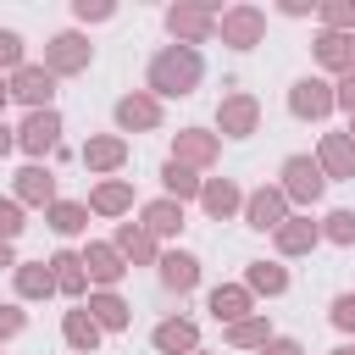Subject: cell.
<instances>
[{
    "label": "cell",
    "mask_w": 355,
    "mask_h": 355,
    "mask_svg": "<svg viewBox=\"0 0 355 355\" xmlns=\"http://www.w3.org/2000/svg\"><path fill=\"white\" fill-rule=\"evenodd\" d=\"M205 83V55L189 50V44H161L144 67V89L166 105V100H189L194 89Z\"/></svg>",
    "instance_id": "cell-1"
},
{
    "label": "cell",
    "mask_w": 355,
    "mask_h": 355,
    "mask_svg": "<svg viewBox=\"0 0 355 355\" xmlns=\"http://www.w3.org/2000/svg\"><path fill=\"white\" fill-rule=\"evenodd\" d=\"M216 0H178V6H166L161 11V22H166V33H172V44H189V50H200V44H211L216 39Z\"/></svg>",
    "instance_id": "cell-2"
},
{
    "label": "cell",
    "mask_w": 355,
    "mask_h": 355,
    "mask_svg": "<svg viewBox=\"0 0 355 355\" xmlns=\"http://www.w3.org/2000/svg\"><path fill=\"white\" fill-rule=\"evenodd\" d=\"M277 189L288 194V205L311 211V205L327 194V172L316 166V155H283V166H277Z\"/></svg>",
    "instance_id": "cell-3"
},
{
    "label": "cell",
    "mask_w": 355,
    "mask_h": 355,
    "mask_svg": "<svg viewBox=\"0 0 355 355\" xmlns=\"http://www.w3.org/2000/svg\"><path fill=\"white\" fill-rule=\"evenodd\" d=\"M333 111H338L333 78L305 72V78H294V83H288V116H300V122H327Z\"/></svg>",
    "instance_id": "cell-4"
},
{
    "label": "cell",
    "mask_w": 355,
    "mask_h": 355,
    "mask_svg": "<svg viewBox=\"0 0 355 355\" xmlns=\"http://www.w3.org/2000/svg\"><path fill=\"white\" fill-rule=\"evenodd\" d=\"M111 122H116V133L128 139V133H161V122H166V105L150 94V89H128V94H116V105H111Z\"/></svg>",
    "instance_id": "cell-5"
},
{
    "label": "cell",
    "mask_w": 355,
    "mask_h": 355,
    "mask_svg": "<svg viewBox=\"0 0 355 355\" xmlns=\"http://www.w3.org/2000/svg\"><path fill=\"white\" fill-rule=\"evenodd\" d=\"M44 67H50L55 78H78V72H89V67H94V44H89V33H78V28L50 33V39H44Z\"/></svg>",
    "instance_id": "cell-6"
},
{
    "label": "cell",
    "mask_w": 355,
    "mask_h": 355,
    "mask_svg": "<svg viewBox=\"0 0 355 355\" xmlns=\"http://www.w3.org/2000/svg\"><path fill=\"white\" fill-rule=\"evenodd\" d=\"M61 133H67V122H61L55 105H50V111H28V116L17 122V150H22L28 161H44V155L61 150Z\"/></svg>",
    "instance_id": "cell-7"
},
{
    "label": "cell",
    "mask_w": 355,
    "mask_h": 355,
    "mask_svg": "<svg viewBox=\"0 0 355 355\" xmlns=\"http://www.w3.org/2000/svg\"><path fill=\"white\" fill-rule=\"evenodd\" d=\"M216 39H222L227 50H255V44L266 39V11H261V6H250V0L227 6V11L216 17Z\"/></svg>",
    "instance_id": "cell-8"
},
{
    "label": "cell",
    "mask_w": 355,
    "mask_h": 355,
    "mask_svg": "<svg viewBox=\"0 0 355 355\" xmlns=\"http://www.w3.org/2000/svg\"><path fill=\"white\" fill-rule=\"evenodd\" d=\"M261 133V100L250 89H227L216 100V139H250Z\"/></svg>",
    "instance_id": "cell-9"
},
{
    "label": "cell",
    "mask_w": 355,
    "mask_h": 355,
    "mask_svg": "<svg viewBox=\"0 0 355 355\" xmlns=\"http://www.w3.org/2000/svg\"><path fill=\"white\" fill-rule=\"evenodd\" d=\"M288 216H294V205H288V194L277 183H261V189L244 194V227L250 233H277Z\"/></svg>",
    "instance_id": "cell-10"
},
{
    "label": "cell",
    "mask_w": 355,
    "mask_h": 355,
    "mask_svg": "<svg viewBox=\"0 0 355 355\" xmlns=\"http://www.w3.org/2000/svg\"><path fill=\"white\" fill-rule=\"evenodd\" d=\"M55 83H61V78H55L44 61H28V67L11 72V100L28 105V111H50V105H55Z\"/></svg>",
    "instance_id": "cell-11"
},
{
    "label": "cell",
    "mask_w": 355,
    "mask_h": 355,
    "mask_svg": "<svg viewBox=\"0 0 355 355\" xmlns=\"http://www.w3.org/2000/svg\"><path fill=\"white\" fill-rule=\"evenodd\" d=\"M172 161H183V166H194V172L216 166V161H222L216 128H178V133H172Z\"/></svg>",
    "instance_id": "cell-12"
},
{
    "label": "cell",
    "mask_w": 355,
    "mask_h": 355,
    "mask_svg": "<svg viewBox=\"0 0 355 355\" xmlns=\"http://www.w3.org/2000/svg\"><path fill=\"white\" fill-rule=\"evenodd\" d=\"M128 155H133V150H128L122 133H89L83 150H78V161H83L94 178H116V172L128 166Z\"/></svg>",
    "instance_id": "cell-13"
},
{
    "label": "cell",
    "mask_w": 355,
    "mask_h": 355,
    "mask_svg": "<svg viewBox=\"0 0 355 355\" xmlns=\"http://www.w3.org/2000/svg\"><path fill=\"white\" fill-rule=\"evenodd\" d=\"M11 200H17L22 211H28V205H33V211H50V205L61 200V194H55V172H50L44 161H28V166L11 178Z\"/></svg>",
    "instance_id": "cell-14"
},
{
    "label": "cell",
    "mask_w": 355,
    "mask_h": 355,
    "mask_svg": "<svg viewBox=\"0 0 355 355\" xmlns=\"http://www.w3.org/2000/svg\"><path fill=\"white\" fill-rule=\"evenodd\" d=\"M272 244H277V261H300V255H311V250L322 244V222H311V211H294V216L272 233Z\"/></svg>",
    "instance_id": "cell-15"
},
{
    "label": "cell",
    "mask_w": 355,
    "mask_h": 355,
    "mask_svg": "<svg viewBox=\"0 0 355 355\" xmlns=\"http://www.w3.org/2000/svg\"><path fill=\"white\" fill-rule=\"evenodd\" d=\"M83 266H89V283H94V288H116V283L133 272L111 239H89V244H83Z\"/></svg>",
    "instance_id": "cell-16"
},
{
    "label": "cell",
    "mask_w": 355,
    "mask_h": 355,
    "mask_svg": "<svg viewBox=\"0 0 355 355\" xmlns=\"http://www.w3.org/2000/svg\"><path fill=\"white\" fill-rule=\"evenodd\" d=\"M50 277H55V294H67L72 305H83V300L94 294L89 266H83V250H55V255H50Z\"/></svg>",
    "instance_id": "cell-17"
},
{
    "label": "cell",
    "mask_w": 355,
    "mask_h": 355,
    "mask_svg": "<svg viewBox=\"0 0 355 355\" xmlns=\"http://www.w3.org/2000/svg\"><path fill=\"white\" fill-rule=\"evenodd\" d=\"M155 277H161L166 294H194V288H200V255H194V250H161Z\"/></svg>",
    "instance_id": "cell-18"
},
{
    "label": "cell",
    "mask_w": 355,
    "mask_h": 355,
    "mask_svg": "<svg viewBox=\"0 0 355 355\" xmlns=\"http://www.w3.org/2000/svg\"><path fill=\"white\" fill-rule=\"evenodd\" d=\"M316 166L327 172V183H355V139L349 133H322L316 139Z\"/></svg>",
    "instance_id": "cell-19"
},
{
    "label": "cell",
    "mask_w": 355,
    "mask_h": 355,
    "mask_svg": "<svg viewBox=\"0 0 355 355\" xmlns=\"http://www.w3.org/2000/svg\"><path fill=\"white\" fill-rule=\"evenodd\" d=\"M311 55H316L322 78H349L355 72V33H316Z\"/></svg>",
    "instance_id": "cell-20"
},
{
    "label": "cell",
    "mask_w": 355,
    "mask_h": 355,
    "mask_svg": "<svg viewBox=\"0 0 355 355\" xmlns=\"http://www.w3.org/2000/svg\"><path fill=\"white\" fill-rule=\"evenodd\" d=\"M244 194H250V189H239L233 178H205L200 211H205L211 222H233V216H244Z\"/></svg>",
    "instance_id": "cell-21"
},
{
    "label": "cell",
    "mask_w": 355,
    "mask_h": 355,
    "mask_svg": "<svg viewBox=\"0 0 355 355\" xmlns=\"http://www.w3.org/2000/svg\"><path fill=\"white\" fill-rule=\"evenodd\" d=\"M205 311H211V322H222V327H233V322H244V316H255V294H250L244 283H216V288L205 294Z\"/></svg>",
    "instance_id": "cell-22"
},
{
    "label": "cell",
    "mask_w": 355,
    "mask_h": 355,
    "mask_svg": "<svg viewBox=\"0 0 355 355\" xmlns=\"http://www.w3.org/2000/svg\"><path fill=\"white\" fill-rule=\"evenodd\" d=\"M89 216H105V222H116V216H128L133 211V183L128 178H100L94 189H89Z\"/></svg>",
    "instance_id": "cell-23"
},
{
    "label": "cell",
    "mask_w": 355,
    "mask_h": 355,
    "mask_svg": "<svg viewBox=\"0 0 355 355\" xmlns=\"http://www.w3.org/2000/svg\"><path fill=\"white\" fill-rule=\"evenodd\" d=\"M83 311L100 322V333H128V327H133V305L122 300V288H94V294L83 300Z\"/></svg>",
    "instance_id": "cell-24"
},
{
    "label": "cell",
    "mask_w": 355,
    "mask_h": 355,
    "mask_svg": "<svg viewBox=\"0 0 355 355\" xmlns=\"http://www.w3.org/2000/svg\"><path fill=\"white\" fill-rule=\"evenodd\" d=\"M139 227H144L150 239H178L189 222H183V205L161 194V200H144V205H139Z\"/></svg>",
    "instance_id": "cell-25"
},
{
    "label": "cell",
    "mask_w": 355,
    "mask_h": 355,
    "mask_svg": "<svg viewBox=\"0 0 355 355\" xmlns=\"http://www.w3.org/2000/svg\"><path fill=\"white\" fill-rule=\"evenodd\" d=\"M111 244L122 250V261H128V266H155V261H161V239H150L139 222H116Z\"/></svg>",
    "instance_id": "cell-26"
},
{
    "label": "cell",
    "mask_w": 355,
    "mask_h": 355,
    "mask_svg": "<svg viewBox=\"0 0 355 355\" xmlns=\"http://www.w3.org/2000/svg\"><path fill=\"white\" fill-rule=\"evenodd\" d=\"M255 300H283L288 294V266L283 261H244V277H239Z\"/></svg>",
    "instance_id": "cell-27"
},
{
    "label": "cell",
    "mask_w": 355,
    "mask_h": 355,
    "mask_svg": "<svg viewBox=\"0 0 355 355\" xmlns=\"http://www.w3.org/2000/svg\"><path fill=\"white\" fill-rule=\"evenodd\" d=\"M150 344H155V355H194L200 349V327L189 316H166V322H155Z\"/></svg>",
    "instance_id": "cell-28"
},
{
    "label": "cell",
    "mask_w": 355,
    "mask_h": 355,
    "mask_svg": "<svg viewBox=\"0 0 355 355\" xmlns=\"http://www.w3.org/2000/svg\"><path fill=\"white\" fill-rule=\"evenodd\" d=\"M100 338H105V333H100V322H94L83 305H72V311L61 316V344H67L72 355H94V349H100Z\"/></svg>",
    "instance_id": "cell-29"
},
{
    "label": "cell",
    "mask_w": 355,
    "mask_h": 355,
    "mask_svg": "<svg viewBox=\"0 0 355 355\" xmlns=\"http://www.w3.org/2000/svg\"><path fill=\"white\" fill-rule=\"evenodd\" d=\"M161 189H166V200H178V205H189V200H200V189H205V178L194 172V166H183V161H161Z\"/></svg>",
    "instance_id": "cell-30"
},
{
    "label": "cell",
    "mask_w": 355,
    "mask_h": 355,
    "mask_svg": "<svg viewBox=\"0 0 355 355\" xmlns=\"http://www.w3.org/2000/svg\"><path fill=\"white\" fill-rule=\"evenodd\" d=\"M11 283H17V305H22V300H50V294H55V277H50V261H17V272H11Z\"/></svg>",
    "instance_id": "cell-31"
},
{
    "label": "cell",
    "mask_w": 355,
    "mask_h": 355,
    "mask_svg": "<svg viewBox=\"0 0 355 355\" xmlns=\"http://www.w3.org/2000/svg\"><path fill=\"white\" fill-rule=\"evenodd\" d=\"M44 227L61 233V239H78V233H89V205L83 200H55L44 211Z\"/></svg>",
    "instance_id": "cell-32"
},
{
    "label": "cell",
    "mask_w": 355,
    "mask_h": 355,
    "mask_svg": "<svg viewBox=\"0 0 355 355\" xmlns=\"http://www.w3.org/2000/svg\"><path fill=\"white\" fill-rule=\"evenodd\" d=\"M222 338H227V349H266L277 333H272V322L255 311V316H244V322H233V327H222Z\"/></svg>",
    "instance_id": "cell-33"
},
{
    "label": "cell",
    "mask_w": 355,
    "mask_h": 355,
    "mask_svg": "<svg viewBox=\"0 0 355 355\" xmlns=\"http://www.w3.org/2000/svg\"><path fill=\"white\" fill-rule=\"evenodd\" d=\"M322 244L355 250V211H349V205H333V211L322 216Z\"/></svg>",
    "instance_id": "cell-34"
},
{
    "label": "cell",
    "mask_w": 355,
    "mask_h": 355,
    "mask_svg": "<svg viewBox=\"0 0 355 355\" xmlns=\"http://www.w3.org/2000/svg\"><path fill=\"white\" fill-rule=\"evenodd\" d=\"M316 22H322V33H355V0H322Z\"/></svg>",
    "instance_id": "cell-35"
},
{
    "label": "cell",
    "mask_w": 355,
    "mask_h": 355,
    "mask_svg": "<svg viewBox=\"0 0 355 355\" xmlns=\"http://www.w3.org/2000/svg\"><path fill=\"white\" fill-rule=\"evenodd\" d=\"M17 67H28V44L17 28H0V78H11Z\"/></svg>",
    "instance_id": "cell-36"
},
{
    "label": "cell",
    "mask_w": 355,
    "mask_h": 355,
    "mask_svg": "<svg viewBox=\"0 0 355 355\" xmlns=\"http://www.w3.org/2000/svg\"><path fill=\"white\" fill-rule=\"evenodd\" d=\"M22 227H28V211H22L11 194H0V239H6V244H17V239H22Z\"/></svg>",
    "instance_id": "cell-37"
},
{
    "label": "cell",
    "mask_w": 355,
    "mask_h": 355,
    "mask_svg": "<svg viewBox=\"0 0 355 355\" xmlns=\"http://www.w3.org/2000/svg\"><path fill=\"white\" fill-rule=\"evenodd\" d=\"M327 322H333L338 333H349V338H355V288L333 294V305H327Z\"/></svg>",
    "instance_id": "cell-38"
},
{
    "label": "cell",
    "mask_w": 355,
    "mask_h": 355,
    "mask_svg": "<svg viewBox=\"0 0 355 355\" xmlns=\"http://www.w3.org/2000/svg\"><path fill=\"white\" fill-rule=\"evenodd\" d=\"M72 17H78L83 28H100V22L116 17V6H111V0H72Z\"/></svg>",
    "instance_id": "cell-39"
},
{
    "label": "cell",
    "mask_w": 355,
    "mask_h": 355,
    "mask_svg": "<svg viewBox=\"0 0 355 355\" xmlns=\"http://www.w3.org/2000/svg\"><path fill=\"white\" fill-rule=\"evenodd\" d=\"M22 333H28V311L22 305H0V344H11Z\"/></svg>",
    "instance_id": "cell-40"
},
{
    "label": "cell",
    "mask_w": 355,
    "mask_h": 355,
    "mask_svg": "<svg viewBox=\"0 0 355 355\" xmlns=\"http://www.w3.org/2000/svg\"><path fill=\"white\" fill-rule=\"evenodd\" d=\"M333 94H338V111H344V116H355V72H349V78H338V83H333Z\"/></svg>",
    "instance_id": "cell-41"
},
{
    "label": "cell",
    "mask_w": 355,
    "mask_h": 355,
    "mask_svg": "<svg viewBox=\"0 0 355 355\" xmlns=\"http://www.w3.org/2000/svg\"><path fill=\"white\" fill-rule=\"evenodd\" d=\"M261 355H305V344H300V338H288V333H277V338H272Z\"/></svg>",
    "instance_id": "cell-42"
},
{
    "label": "cell",
    "mask_w": 355,
    "mask_h": 355,
    "mask_svg": "<svg viewBox=\"0 0 355 355\" xmlns=\"http://www.w3.org/2000/svg\"><path fill=\"white\" fill-rule=\"evenodd\" d=\"M283 17H311V0H277Z\"/></svg>",
    "instance_id": "cell-43"
},
{
    "label": "cell",
    "mask_w": 355,
    "mask_h": 355,
    "mask_svg": "<svg viewBox=\"0 0 355 355\" xmlns=\"http://www.w3.org/2000/svg\"><path fill=\"white\" fill-rule=\"evenodd\" d=\"M11 150H17V128H11V122H0V161H6Z\"/></svg>",
    "instance_id": "cell-44"
},
{
    "label": "cell",
    "mask_w": 355,
    "mask_h": 355,
    "mask_svg": "<svg viewBox=\"0 0 355 355\" xmlns=\"http://www.w3.org/2000/svg\"><path fill=\"white\" fill-rule=\"evenodd\" d=\"M0 266H6V272H17V250H11L6 239H0Z\"/></svg>",
    "instance_id": "cell-45"
},
{
    "label": "cell",
    "mask_w": 355,
    "mask_h": 355,
    "mask_svg": "<svg viewBox=\"0 0 355 355\" xmlns=\"http://www.w3.org/2000/svg\"><path fill=\"white\" fill-rule=\"evenodd\" d=\"M6 105H11V78H0V122H6Z\"/></svg>",
    "instance_id": "cell-46"
},
{
    "label": "cell",
    "mask_w": 355,
    "mask_h": 355,
    "mask_svg": "<svg viewBox=\"0 0 355 355\" xmlns=\"http://www.w3.org/2000/svg\"><path fill=\"white\" fill-rule=\"evenodd\" d=\"M327 355H355V344H338V349H327Z\"/></svg>",
    "instance_id": "cell-47"
},
{
    "label": "cell",
    "mask_w": 355,
    "mask_h": 355,
    "mask_svg": "<svg viewBox=\"0 0 355 355\" xmlns=\"http://www.w3.org/2000/svg\"><path fill=\"white\" fill-rule=\"evenodd\" d=\"M349 139H355V116H349Z\"/></svg>",
    "instance_id": "cell-48"
},
{
    "label": "cell",
    "mask_w": 355,
    "mask_h": 355,
    "mask_svg": "<svg viewBox=\"0 0 355 355\" xmlns=\"http://www.w3.org/2000/svg\"><path fill=\"white\" fill-rule=\"evenodd\" d=\"M194 355H211V349H194Z\"/></svg>",
    "instance_id": "cell-49"
}]
</instances>
